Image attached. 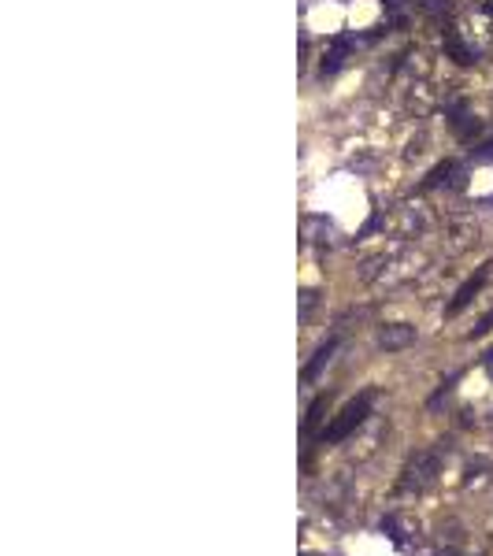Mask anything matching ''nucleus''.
<instances>
[{
  "instance_id": "obj_15",
  "label": "nucleus",
  "mask_w": 493,
  "mask_h": 556,
  "mask_svg": "<svg viewBox=\"0 0 493 556\" xmlns=\"http://www.w3.org/2000/svg\"><path fill=\"white\" fill-rule=\"evenodd\" d=\"M486 367H490V375H493V352H490V356H486Z\"/></svg>"
},
{
  "instance_id": "obj_13",
  "label": "nucleus",
  "mask_w": 493,
  "mask_h": 556,
  "mask_svg": "<svg viewBox=\"0 0 493 556\" xmlns=\"http://www.w3.org/2000/svg\"><path fill=\"white\" fill-rule=\"evenodd\" d=\"M486 330H493V312H490L486 319H482L479 326H474V330H471V338H482V334H486Z\"/></svg>"
},
{
  "instance_id": "obj_2",
  "label": "nucleus",
  "mask_w": 493,
  "mask_h": 556,
  "mask_svg": "<svg viewBox=\"0 0 493 556\" xmlns=\"http://www.w3.org/2000/svg\"><path fill=\"white\" fill-rule=\"evenodd\" d=\"M437 468H442V452H416L412 460L405 463L400 471V494H419L437 479Z\"/></svg>"
},
{
  "instance_id": "obj_16",
  "label": "nucleus",
  "mask_w": 493,
  "mask_h": 556,
  "mask_svg": "<svg viewBox=\"0 0 493 556\" xmlns=\"http://www.w3.org/2000/svg\"><path fill=\"white\" fill-rule=\"evenodd\" d=\"M490 426H493V415H490Z\"/></svg>"
},
{
  "instance_id": "obj_6",
  "label": "nucleus",
  "mask_w": 493,
  "mask_h": 556,
  "mask_svg": "<svg viewBox=\"0 0 493 556\" xmlns=\"http://www.w3.org/2000/svg\"><path fill=\"white\" fill-rule=\"evenodd\" d=\"M464 486L471 489V494H482V489L493 486V463L490 460H471L468 463V475H464Z\"/></svg>"
},
{
  "instance_id": "obj_7",
  "label": "nucleus",
  "mask_w": 493,
  "mask_h": 556,
  "mask_svg": "<svg viewBox=\"0 0 493 556\" xmlns=\"http://www.w3.org/2000/svg\"><path fill=\"white\" fill-rule=\"evenodd\" d=\"M349 52H352V38H349V34L334 38L330 49L323 52V75H334V71H341V63H345V56H349Z\"/></svg>"
},
{
  "instance_id": "obj_12",
  "label": "nucleus",
  "mask_w": 493,
  "mask_h": 556,
  "mask_svg": "<svg viewBox=\"0 0 493 556\" xmlns=\"http://www.w3.org/2000/svg\"><path fill=\"white\" fill-rule=\"evenodd\" d=\"M315 289H308V293H300V315H308V312H312V304H315Z\"/></svg>"
},
{
  "instance_id": "obj_10",
  "label": "nucleus",
  "mask_w": 493,
  "mask_h": 556,
  "mask_svg": "<svg viewBox=\"0 0 493 556\" xmlns=\"http://www.w3.org/2000/svg\"><path fill=\"white\" fill-rule=\"evenodd\" d=\"M382 531L394 537L397 545H405V542H408V527L400 523V516H386V519H382Z\"/></svg>"
},
{
  "instance_id": "obj_1",
  "label": "nucleus",
  "mask_w": 493,
  "mask_h": 556,
  "mask_svg": "<svg viewBox=\"0 0 493 556\" xmlns=\"http://www.w3.org/2000/svg\"><path fill=\"white\" fill-rule=\"evenodd\" d=\"M371 404H375V389H363L360 397H352L349 404H345L341 412H337V419L330 423V431H326L323 437H326V442H345V437H352L363 423H368Z\"/></svg>"
},
{
  "instance_id": "obj_9",
  "label": "nucleus",
  "mask_w": 493,
  "mask_h": 556,
  "mask_svg": "<svg viewBox=\"0 0 493 556\" xmlns=\"http://www.w3.org/2000/svg\"><path fill=\"white\" fill-rule=\"evenodd\" d=\"M334 349H337V341H326V345H323V349H319V352H315V356H312V363H308V367H304V375H300V378H304V382H312V378L319 375V371H323V367H326V363H330V356H334Z\"/></svg>"
},
{
  "instance_id": "obj_5",
  "label": "nucleus",
  "mask_w": 493,
  "mask_h": 556,
  "mask_svg": "<svg viewBox=\"0 0 493 556\" xmlns=\"http://www.w3.org/2000/svg\"><path fill=\"white\" fill-rule=\"evenodd\" d=\"M486 278H490V263H486V267H479V275L468 278L460 289H456V297H453V304H449V315H456L460 308H468L471 300L479 297V289H482V282H486Z\"/></svg>"
},
{
  "instance_id": "obj_8",
  "label": "nucleus",
  "mask_w": 493,
  "mask_h": 556,
  "mask_svg": "<svg viewBox=\"0 0 493 556\" xmlns=\"http://www.w3.org/2000/svg\"><path fill=\"white\" fill-rule=\"evenodd\" d=\"M300 230H304V241H315V245H326L334 234V226L326 223L323 215H308L304 223H300Z\"/></svg>"
},
{
  "instance_id": "obj_11",
  "label": "nucleus",
  "mask_w": 493,
  "mask_h": 556,
  "mask_svg": "<svg viewBox=\"0 0 493 556\" xmlns=\"http://www.w3.org/2000/svg\"><path fill=\"white\" fill-rule=\"evenodd\" d=\"M323 412H326V397H319L315 404L308 408V419H304V431H308V434L319 431V423H323Z\"/></svg>"
},
{
  "instance_id": "obj_14",
  "label": "nucleus",
  "mask_w": 493,
  "mask_h": 556,
  "mask_svg": "<svg viewBox=\"0 0 493 556\" xmlns=\"http://www.w3.org/2000/svg\"><path fill=\"white\" fill-rule=\"evenodd\" d=\"M474 160H493V141H486V145H479V152H474Z\"/></svg>"
},
{
  "instance_id": "obj_3",
  "label": "nucleus",
  "mask_w": 493,
  "mask_h": 556,
  "mask_svg": "<svg viewBox=\"0 0 493 556\" xmlns=\"http://www.w3.org/2000/svg\"><path fill=\"white\" fill-rule=\"evenodd\" d=\"M423 230H426V204H419V200L400 204L397 208V238H416Z\"/></svg>"
},
{
  "instance_id": "obj_4",
  "label": "nucleus",
  "mask_w": 493,
  "mask_h": 556,
  "mask_svg": "<svg viewBox=\"0 0 493 556\" xmlns=\"http://www.w3.org/2000/svg\"><path fill=\"white\" fill-rule=\"evenodd\" d=\"M412 341H416V326L412 323H389V326H382V330H378V345H382V349H389V352L408 349Z\"/></svg>"
}]
</instances>
